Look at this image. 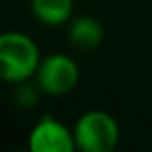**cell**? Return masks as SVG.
<instances>
[{"instance_id": "1", "label": "cell", "mask_w": 152, "mask_h": 152, "mask_svg": "<svg viewBox=\"0 0 152 152\" xmlns=\"http://www.w3.org/2000/svg\"><path fill=\"white\" fill-rule=\"evenodd\" d=\"M42 60L41 48L23 31H4L0 35V77L12 85H21L35 77Z\"/></svg>"}, {"instance_id": "3", "label": "cell", "mask_w": 152, "mask_h": 152, "mask_svg": "<svg viewBox=\"0 0 152 152\" xmlns=\"http://www.w3.org/2000/svg\"><path fill=\"white\" fill-rule=\"evenodd\" d=\"M79 79H81V67L77 60L64 52H52L42 56L33 81L46 96H66L71 91H75Z\"/></svg>"}, {"instance_id": "6", "label": "cell", "mask_w": 152, "mask_h": 152, "mask_svg": "<svg viewBox=\"0 0 152 152\" xmlns=\"http://www.w3.org/2000/svg\"><path fill=\"white\" fill-rule=\"evenodd\" d=\"M29 10L41 25L62 27L75 14V0H29Z\"/></svg>"}, {"instance_id": "4", "label": "cell", "mask_w": 152, "mask_h": 152, "mask_svg": "<svg viewBox=\"0 0 152 152\" xmlns=\"http://www.w3.org/2000/svg\"><path fill=\"white\" fill-rule=\"evenodd\" d=\"M27 148L31 152H73L77 150L73 129L58 118L45 114L31 127L27 135Z\"/></svg>"}, {"instance_id": "2", "label": "cell", "mask_w": 152, "mask_h": 152, "mask_svg": "<svg viewBox=\"0 0 152 152\" xmlns=\"http://www.w3.org/2000/svg\"><path fill=\"white\" fill-rule=\"evenodd\" d=\"M71 129L77 150L81 152H112L121 137L118 119L100 108L83 112Z\"/></svg>"}, {"instance_id": "5", "label": "cell", "mask_w": 152, "mask_h": 152, "mask_svg": "<svg viewBox=\"0 0 152 152\" xmlns=\"http://www.w3.org/2000/svg\"><path fill=\"white\" fill-rule=\"evenodd\" d=\"M67 42L79 52H93L104 42V25L93 15H73L67 23Z\"/></svg>"}]
</instances>
